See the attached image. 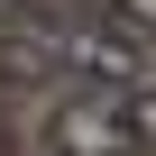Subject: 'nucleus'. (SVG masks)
I'll list each match as a JSON object with an SVG mask.
<instances>
[{"label": "nucleus", "mask_w": 156, "mask_h": 156, "mask_svg": "<svg viewBox=\"0 0 156 156\" xmlns=\"http://www.w3.org/2000/svg\"><path fill=\"white\" fill-rule=\"evenodd\" d=\"M0 156H9V119H0Z\"/></svg>", "instance_id": "nucleus-3"}, {"label": "nucleus", "mask_w": 156, "mask_h": 156, "mask_svg": "<svg viewBox=\"0 0 156 156\" xmlns=\"http://www.w3.org/2000/svg\"><path fill=\"white\" fill-rule=\"evenodd\" d=\"M9 19H19V0H0V28H9Z\"/></svg>", "instance_id": "nucleus-2"}, {"label": "nucleus", "mask_w": 156, "mask_h": 156, "mask_svg": "<svg viewBox=\"0 0 156 156\" xmlns=\"http://www.w3.org/2000/svg\"><path fill=\"white\" fill-rule=\"evenodd\" d=\"M19 73H55V83H129L156 55V28L119 0H19Z\"/></svg>", "instance_id": "nucleus-1"}, {"label": "nucleus", "mask_w": 156, "mask_h": 156, "mask_svg": "<svg viewBox=\"0 0 156 156\" xmlns=\"http://www.w3.org/2000/svg\"><path fill=\"white\" fill-rule=\"evenodd\" d=\"M64 156H73V147H64Z\"/></svg>", "instance_id": "nucleus-4"}]
</instances>
